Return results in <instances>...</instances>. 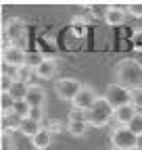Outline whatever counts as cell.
<instances>
[{
	"mask_svg": "<svg viewBox=\"0 0 142 150\" xmlns=\"http://www.w3.org/2000/svg\"><path fill=\"white\" fill-rule=\"evenodd\" d=\"M115 83L128 88V90L142 88V63H138L134 59L119 61L115 67Z\"/></svg>",
	"mask_w": 142,
	"mask_h": 150,
	"instance_id": "obj_1",
	"label": "cell"
},
{
	"mask_svg": "<svg viewBox=\"0 0 142 150\" xmlns=\"http://www.w3.org/2000/svg\"><path fill=\"white\" fill-rule=\"evenodd\" d=\"M113 117H115V108L107 102L104 98H98L96 104L88 110V123H90L92 127H104V125H109Z\"/></svg>",
	"mask_w": 142,
	"mask_h": 150,
	"instance_id": "obj_2",
	"label": "cell"
},
{
	"mask_svg": "<svg viewBox=\"0 0 142 150\" xmlns=\"http://www.w3.org/2000/svg\"><path fill=\"white\" fill-rule=\"evenodd\" d=\"M102 98L117 110V108L126 106V104H132V90L123 88L119 83H109L107 90H104V94H102Z\"/></svg>",
	"mask_w": 142,
	"mask_h": 150,
	"instance_id": "obj_3",
	"label": "cell"
},
{
	"mask_svg": "<svg viewBox=\"0 0 142 150\" xmlns=\"http://www.w3.org/2000/svg\"><path fill=\"white\" fill-rule=\"evenodd\" d=\"M2 33L11 40V44H13V46H19V48H23V50H25L27 29H25V23L21 21L19 17H15V19H11V21H6V23H4V29H2Z\"/></svg>",
	"mask_w": 142,
	"mask_h": 150,
	"instance_id": "obj_4",
	"label": "cell"
},
{
	"mask_svg": "<svg viewBox=\"0 0 142 150\" xmlns=\"http://www.w3.org/2000/svg\"><path fill=\"white\" fill-rule=\"evenodd\" d=\"M136 140L138 136H134L128 127H115L111 131V144L115 150H134L136 148Z\"/></svg>",
	"mask_w": 142,
	"mask_h": 150,
	"instance_id": "obj_5",
	"label": "cell"
},
{
	"mask_svg": "<svg viewBox=\"0 0 142 150\" xmlns=\"http://www.w3.org/2000/svg\"><path fill=\"white\" fill-rule=\"evenodd\" d=\"M84 88V83H80L77 79L73 77H63L55 83V92L61 100H67V102H73V98L80 94V90Z\"/></svg>",
	"mask_w": 142,
	"mask_h": 150,
	"instance_id": "obj_6",
	"label": "cell"
},
{
	"mask_svg": "<svg viewBox=\"0 0 142 150\" xmlns=\"http://www.w3.org/2000/svg\"><path fill=\"white\" fill-rule=\"evenodd\" d=\"M2 65L11 69H19L27 65V52L19 46H9L6 50H2Z\"/></svg>",
	"mask_w": 142,
	"mask_h": 150,
	"instance_id": "obj_7",
	"label": "cell"
},
{
	"mask_svg": "<svg viewBox=\"0 0 142 150\" xmlns=\"http://www.w3.org/2000/svg\"><path fill=\"white\" fill-rule=\"evenodd\" d=\"M96 100H98V94H96V90L92 88V86H84L82 90H80V94L73 98V108H80V110H90L94 104H96Z\"/></svg>",
	"mask_w": 142,
	"mask_h": 150,
	"instance_id": "obj_8",
	"label": "cell"
},
{
	"mask_svg": "<svg viewBox=\"0 0 142 150\" xmlns=\"http://www.w3.org/2000/svg\"><path fill=\"white\" fill-rule=\"evenodd\" d=\"M138 112H140V110H138L134 104H126V106H121V108L115 110V121H117V125H121V127H128L130 121L138 115Z\"/></svg>",
	"mask_w": 142,
	"mask_h": 150,
	"instance_id": "obj_9",
	"label": "cell"
},
{
	"mask_svg": "<svg viewBox=\"0 0 142 150\" xmlns=\"http://www.w3.org/2000/svg\"><path fill=\"white\" fill-rule=\"evenodd\" d=\"M25 102L33 108V106H44L46 104V90L42 86H29V92L25 96Z\"/></svg>",
	"mask_w": 142,
	"mask_h": 150,
	"instance_id": "obj_10",
	"label": "cell"
},
{
	"mask_svg": "<svg viewBox=\"0 0 142 150\" xmlns=\"http://www.w3.org/2000/svg\"><path fill=\"white\" fill-rule=\"evenodd\" d=\"M57 61H52V59H44L40 67H36V77H40V79H52L57 75Z\"/></svg>",
	"mask_w": 142,
	"mask_h": 150,
	"instance_id": "obj_11",
	"label": "cell"
},
{
	"mask_svg": "<svg viewBox=\"0 0 142 150\" xmlns=\"http://www.w3.org/2000/svg\"><path fill=\"white\" fill-rule=\"evenodd\" d=\"M50 142H52V134H50L46 127H42L38 134L31 138V144H33L36 150H46V148L50 146Z\"/></svg>",
	"mask_w": 142,
	"mask_h": 150,
	"instance_id": "obj_12",
	"label": "cell"
},
{
	"mask_svg": "<svg viewBox=\"0 0 142 150\" xmlns=\"http://www.w3.org/2000/svg\"><path fill=\"white\" fill-rule=\"evenodd\" d=\"M104 21L109 25H121L126 23V11H123L121 6H111L109 11H107L104 15Z\"/></svg>",
	"mask_w": 142,
	"mask_h": 150,
	"instance_id": "obj_13",
	"label": "cell"
},
{
	"mask_svg": "<svg viewBox=\"0 0 142 150\" xmlns=\"http://www.w3.org/2000/svg\"><path fill=\"white\" fill-rule=\"evenodd\" d=\"M42 129V123H38V121H33V119H29V117H25V119H21V125H19V131L25 136V138H33L38 131Z\"/></svg>",
	"mask_w": 142,
	"mask_h": 150,
	"instance_id": "obj_14",
	"label": "cell"
},
{
	"mask_svg": "<svg viewBox=\"0 0 142 150\" xmlns=\"http://www.w3.org/2000/svg\"><path fill=\"white\" fill-rule=\"evenodd\" d=\"M92 129V125L88 123V121H80V123H67V131L73 138H82V136H86L88 131Z\"/></svg>",
	"mask_w": 142,
	"mask_h": 150,
	"instance_id": "obj_15",
	"label": "cell"
},
{
	"mask_svg": "<svg viewBox=\"0 0 142 150\" xmlns=\"http://www.w3.org/2000/svg\"><path fill=\"white\" fill-rule=\"evenodd\" d=\"M29 86L31 83H25V81H15V86L11 88V98L13 100H25L27 96V92H29Z\"/></svg>",
	"mask_w": 142,
	"mask_h": 150,
	"instance_id": "obj_16",
	"label": "cell"
},
{
	"mask_svg": "<svg viewBox=\"0 0 142 150\" xmlns=\"http://www.w3.org/2000/svg\"><path fill=\"white\" fill-rule=\"evenodd\" d=\"M21 125V119L13 115V112H9V115H2V134H9L11 129H19Z\"/></svg>",
	"mask_w": 142,
	"mask_h": 150,
	"instance_id": "obj_17",
	"label": "cell"
},
{
	"mask_svg": "<svg viewBox=\"0 0 142 150\" xmlns=\"http://www.w3.org/2000/svg\"><path fill=\"white\" fill-rule=\"evenodd\" d=\"M29 110H31V106L25 102V100H15V106H13V115H17L19 119H25V117H29Z\"/></svg>",
	"mask_w": 142,
	"mask_h": 150,
	"instance_id": "obj_18",
	"label": "cell"
},
{
	"mask_svg": "<svg viewBox=\"0 0 142 150\" xmlns=\"http://www.w3.org/2000/svg\"><path fill=\"white\" fill-rule=\"evenodd\" d=\"M31 75H36V69H31L29 65H23V67L17 69L15 79H17V81H25V83H29V77H31Z\"/></svg>",
	"mask_w": 142,
	"mask_h": 150,
	"instance_id": "obj_19",
	"label": "cell"
},
{
	"mask_svg": "<svg viewBox=\"0 0 142 150\" xmlns=\"http://www.w3.org/2000/svg\"><path fill=\"white\" fill-rule=\"evenodd\" d=\"M15 77L13 75H9V73H2L0 75V94H9L11 92V88L15 86Z\"/></svg>",
	"mask_w": 142,
	"mask_h": 150,
	"instance_id": "obj_20",
	"label": "cell"
},
{
	"mask_svg": "<svg viewBox=\"0 0 142 150\" xmlns=\"http://www.w3.org/2000/svg\"><path fill=\"white\" fill-rule=\"evenodd\" d=\"M69 123H80V121H88V110H80V108H71L69 110Z\"/></svg>",
	"mask_w": 142,
	"mask_h": 150,
	"instance_id": "obj_21",
	"label": "cell"
},
{
	"mask_svg": "<svg viewBox=\"0 0 142 150\" xmlns=\"http://www.w3.org/2000/svg\"><path fill=\"white\" fill-rule=\"evenodd\" d=\"M128 129L132 131L134 136H142V112H138V115H136V117L130 121Z\"/></svg>",
	"mask_w": 142,
	"mask_h": 150,
	"instance_id": "obj_22",
	"label": "cell"
},
{
	"mask_svg": "<svg viewBox=\"0 0 142 150\" xmlns=\"http://www.w3.org/2000/svg\"><path fill=\"white\" fill-rule=\"evenodd\" d=\"M29 119L42 123V119H44V106H33V108L29 110Z\"/></svg>",
	"mask_w": 142,
	"mask_h": 150,
	"instance_id": "obj_23",
	"label": "cell"
},
{
	"mask_svg": "<svg viewBox=\"0 0 142 150\" xmlns=\"http://www.w3.org/2000/svg\"><path fill=\"white\" fill-rule=\"evenodd\" d=\"M132 104L140 110L142 108V88H136V90H132Z\"/></svg>",
	"mask_w": 142,
	"mask_h": 150,
	"instance_id": "obj_24",
	"label": "cell"
},
{
	"mask_svg": "<svg viewBox=\"0 0 142 150\" xmlns=\"http://www.w3.org/2000/svg\"><path fill=\"white\" fill-rule=\"evenodd\" d=\"M128 8H130L132 17H142V2H132V4H128Z\"/></svg>",
	"mask_w": 142,
	"mask_h": 150,
	"instance_id": "obj_25",
	"label": "cell"
},
{
	"mask_svg": "<svg viewBox=\"0 0 142 150\" xmlns=\"http://www.w3.org/2000/svg\"><path fill=\"white\" fill-rule=\"evenodd\" d=\"M90 8H92V13H94V15H102V17H104V15H107V11H109L111 6H107V4H90Z\"/></svg>",
	"mask_w": 142,
	"mask_h": 150,
	"instance_id": "obj_26",
	"label": "cell"
},
{
	"mask_svg": "<svg viewBox=\"0 0 142 150\" xmlns=\"http://www.w3.org/2000/svg\"><path fill=\"white\" fill-rule=\"evenodd\" d=\"M46 129L50 131V134H59V131H63V123L61 121H50Z\"/></svg>",
	"mask_w": 142,
	"mask_h": 150,
	"instance_id": "obj_27",
	"label": "cell"
},
{
	"mask_svg": "<svg viewBox=\"0 0 142 150\" xmlns=\"http://www.w3.org/2000/svg\"><path fill=\"white\" fill-rule=\"evenodd\" d=\"M136 148L142 150V136H138V140H136Z\"/></svg>",
	"mask_w": 142,
	"mask_h": 150,
	"instance_id": "obj_28",
	"label": "cell"
},
{
	"mask_svg": "<svg viewBox=\"0 0 142 150\" xmlns=\"http://www.w3.org/2000/svg\"><path fill=\"white\" fill-rule=\"evenodd\" d=\"M134 150H140V148H134Z\"/></svg>",
	"mask_w": 142,
	"mask_h": 150,
	"instance_id": "obj_29",
	"label": "cell"
}]
</instances>
